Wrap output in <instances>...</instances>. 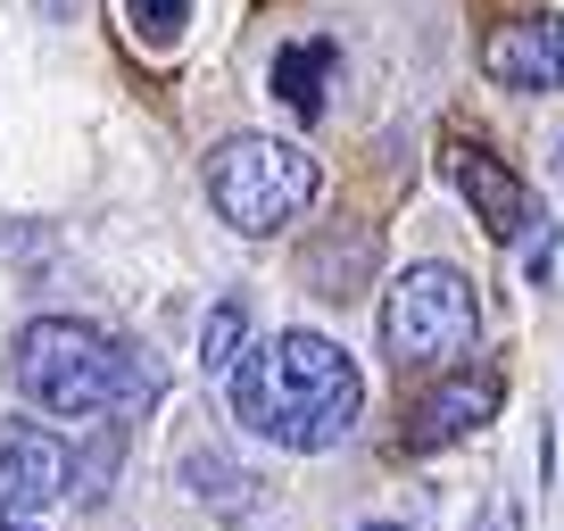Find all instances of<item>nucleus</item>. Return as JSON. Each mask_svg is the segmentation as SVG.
<instances>
[{
    "label": "nucleus",
    "mask_w": 564,
    "mask_h": 531,
    "mask_svg": "<svg viewBox=\"0 0 564 531\" xmlns=\"http://www.w3.org/2000/svg\"><path fill=\"white\" fill-rule=\"evenodd\" d=\"M324 192V166L300 142H274V133H232L208 150V208L225 216L241 241H274L282 225H300Z\"/></svg>",
    "instance_id": "obj_3"
},
{
    "label": "nucleus",
    "mask_w": 564,
    "mask_h": 531,
    "mask_svg": "<svg viewBox=\"0 0 564 531\" xmlns=\"http://www.w3.org/2000/svg\"><path fill=\"white\" fill-rule=\"evenodd\" d=\"M333 67H340V42H324V34L316 42H282L265 84H274V100L291 108L300 124H316L324 117V75H333Z\"/></svg>",
    "instance_id": "obj_10"
},
{
    "label": "nucleus",
    "mask_w": 564,
    "mask_h": 531,
    "mask_svg": "<svg viewBox=\"0 0 564 531\" xmlns=\"http://www.w3.org/2000/svg\"><path fill=\"white\" fill-rule=\"evenodd\" d=\"M556 166H564V142H556Z\"/></svg>",
    "instance_id": "obj_17"
},
{
    "label": "nucleus",
    "mask_w": 564,
    "mask_h": 531,
    "mask_svg": "<svg viewBox=\"0 0 564 531\" xmlns=\"http://www.w3.org/2000/svg\"><path fill=\"white\" fill-rule=\"evenodd\" d=\"M498 408H507V382H498V373H448L441 390H423L415 408H406L399 448H406V457H432V448H448V441H465V432H481Z\"/></svg>",
    "instance_id": "obj_7"
},
{
    "label": "nucleus",
    "mask_w": 564,
    "mask_h": 531,
    "mask_svg": "<svg viewBox=\"0 0 564 531\" xmlns=\"http://www.w3.org/2000/svg\"><path fill=\"white\" fill-rule=\"evenodd\" d=\"M183 490H192L208 514H232V523H241V514H258L265 481L249 474V465H232L225 448H192V457H183Z\"/></svg>",
    "instance_id": "obj_11"
},
{
    "label": "nucleus",
    "mask_w": 564,
    "mask_h": 531,
    "mask_svg": "<svg viewBox=\"0 0 564 531\" xmlns=\"http://www.w3.org/2000/svg\"><path fill=\"white\" fill-rule=\"evenodd\" d=\"M448 175H457L465 208H474V225L490 232V241H523V232L540 225V208H531V183L514 175L507 159H490V150L457 142V150H448Z\"/></svg>",
    "instance_id": "obj_8"
},
{
    "label": "nucleus",
    "mask_w": 564,
    "mask_h": 531,
    "mask_svg": "<svg viewBox=\"0 0 564 531\" xmlns=\"http://www.w3.org/2000/svg\"><path fill=\"white\" fill-rule=\"evenodd\" d=\"M9 366H18V390L58 424H117L159 399V366L84 316H34Z\"/></svg>",
    "instance_id": "obj_2"
},
{
    "label": "nucleus",
    "mask_w": 564,
    "mask_h": 531,
    "mask_svg": "<svg viewBox=\"0 0 564 531\" xmlns=\"http://www.w3.org/2000/svg\"><path fill=\"white\" fill-rule=\"evenodd\" d=\"M241 349H249V300H216L208 324H199V366L232 373V366H241Z\"/></svg>",
    "instance_id": "obj_12"
},
{
    "label": "nucleus",
    "mask_w": 564,
    "mask_h": 531,
    "mask_svg": "<svg viewBox=\"0 0 564 531\" xmlns=\"http://www.w3.org/2000/svg\"><path fill=\"white\" fill-rule=\"evenodd\" d=\"M117 9H124V34L141 51H175L183 25H192V0H117Z\"/></svg>",
    "instance_id": "obj_14"
},
{
    "label": "nucleus",
    "mask_w": 564,
    "mask_h": 531,
    "mask_svg": "<svg viewBox=\"0 0 564 531\" xmlns=\"http://www.w3.org/2000/svg\"><path fill=\"white\" fill-rule=\"evenodd\" d=\"M366 531H406V523H366Z\"/></svg>",
    "instance_id": "obj_16"
},
{
    "label": "nucleus",
    "mask_w": 564,
    "mask_h": 531,
    "mask_svg": "<svg viewBox=\"0 0 564 531\" xmlns=\"http://www.w3.org/2000/svg\"><path fill=\"white\" fill-rule=\"evenodd\" d=\"M67 465L75 448L58 441L51 424H25V415H9L0 424V523H34V514H51L58 498H67Z\"/></svg>",
    "instance_id": "obj_5"
},
{
    "label": "nucleus",
    "mask_w": 564,
    "mask_h": 531,
    "mask_svg": "<svg viewBox=\"0 0 564 531\" xmlns=\"http://www.w3.org/2000/svg\"><path fill=\"white\" fill-rule=\"evenodd\" d=\"M373 274H382V232L373 225H324L316 241L300 249V283L316 291V300L349 307L357 291H373Z\"/></svg>",
    "instance_id": "obj_9"
},
{
    "label": "nucleus",
    "mask_w": 564,
    "mask_h": 531,
    "mask_svg": "<svg viewBox=\"0 0 564 531\" xmlns=\"http://www.w3.org/2000/svg\"><path fill=\"white\" fill-rule=\"evenodd\" d=\"M75 9H84V0H42V18H51V25H67Z\"/></svg>",
    "instance_id": "obj_15"
},
{
    "label": "nucleus",
    "mask_w": 564,
    "mask_h": 531,
    "mask_svg": "<svg viewBox=\"0 0 564 531\" xmlns=\"http://www.w3.org/2000/svg\"><path fill=\"white\" fill-rule=\"evenodd\" d=\"M117 457H124V424H100V432H91V448L67 465V498L100 507V498H108V474H117Z\"/></svg>",
    "instance_id": "obj_13"
},
{
    "label": "nucleus",
    "mask_w": 564,
    "mask_h": 531,
    "mask_svg": "<svg viewBox=\"0 0 564 531\" xmlns=\"http://www.w3.org/2000/svg\"><path fill=\"white\" fill-rule=\"evenodd\" d=\"M481 75H490L498 91H531V100L564 91V18L540 9V18L490 25V42H481Z\"/></svg>",
    "instance_id": "obj_6"
},
{
    "label": "nucleus",
    "mask_w": 564,
    "mask_h": 531,
    "mask_svg": "<svg viewBox=\"0 0 564 531\" xmlns=\"http://www.w3.org/2000/svg\"><path fill=\"white\" fill-rule=\"evenodd\" d=\"M474 340H481V300L457 266H406L382 291V357L399 373L457 366V357H474Z\"/></svg>",
    "instance_id": "obj_4"
},
{
    "label": "nucleus",
    "mask_w": 564,
    "mask_h": 531,
    "mask_svg": "<svg viewBox=\"0 0 564 531\" xmlns=\"http://www.w3.org/2000/svg\"><path fill=\"white\" fill-rule=\"evenodd\" d=\"M0 531H18V523H0Z\"/></svg>",
    "instance_id": "obj_18"
},
{
    "label": "nucleus",
    "mask_w": 564,
    "mask_h": 531,
    "mask_svg": "<svg viewBox=\"0 0 564 531\" xmlns=\"http://www.w3.org/2000/svg\"><path fill=\"white\" fill-rule=\"evenodd\" d=\"M225 382H232V424L274 441V448H291V457L340 448L357 432V408H366L357 357L340 349V340L307 333V324H291V333H274V340H249Z\"/></svg>",
    "instance_id": "obj_1"
}]
</instances>
